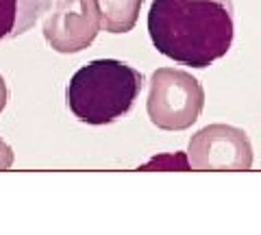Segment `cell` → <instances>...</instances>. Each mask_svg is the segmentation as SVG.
Returning <instances> with one entry per match:
<instances>
[{"label":"cell","mask_w":261,"mask_h":235,"mask_svg":"<svg viewBox=\"0 0 261 235\" xmlns=\"http://www.w3.org/2000/svg\"><path fill=\"white\" fill-rule=\"evenodd\" d=\"M233 13V0H152L148 33L163 57L207 68L231 50Z\"/></svg>","instance_id":"1"},{"label":"cell","mask_w":261,"mask_h":235,"mask_svg":"<svg viewBox=\"0 0 261 235\" xmlns=\"http://www.w3.org/2000/svg\"><path fill=\"white\" fill-rule=\"evenodd\" d=\"M202 107L205 90L190 72L174 68H159L152 72L146 111L157 128L185 131L200 118Z\"/></svg>","instance_id":"3"},{"label":"cell","mask_w":261,"mask_h":235,"mask_svg":"<svg viewBox=\"0 0 261 235\" xmlns=\"http://www.w3.org/2000/svg\"><path fill=\"white\" fill-rule=\"evenodd\" d=\"M140 70L118 59H94L70 79L65 100L79 122L111 124L133 109L142 92Z\"/></svg>","instance_id":"2"},{"label":"cell","mask_w":261,"mask_h":235,"mask_svg":"<svg viewBox=\"0 0 261 235\" xmlns=\"http://www.w3.org/2000/svg\"><path fill=\"white\" fill-rule=\"evenodd\" d=\"M48 7L50 0H0V42L29 33Z\"/></svg>","instance_id":"6"},{"label":"cell","mask_w":261,"mask_h":235,"mask_svg":"<svg viewBox=\"0 0 261 235\" xmlns=\"http://www.w3.org/2000/svg\"><path fill=\"white\" fill-rule=\"evenodd\" d=\"M100 29L96 0H50L42 31L55 53L74 55L92 46Z\"/></svg>","instance_id":"4"},{"label":"cell","mask_w":261,"mask_h":235,"mask_svg":"<svg viewBox=\"0 0 261 235\" xmlns=\"http://www.w3.org/2000/svg\"><path fill=\"white\" fill-rule=\"evenodd\" d=\"M144 0H96L100 27L107 33H128L135 29Z\"/></svg>","instance_id":"7"},{"label":"cell","mask_w":261,"mask_h":235,"mask_svg":"<svg viewBox=\"0 0 261 235\" xmlns=\"http://www.w3.org/2000/svg\"><path fill=\"white\" fill-rule=\"evenodd\" d=\"M7 102H9V87H7V83H5V79L0 76V113L5 111V107H7Z\"/></svg>","instance_id":"9"},{"label":"cell","mask_w":261,"mask_h":235,"mask_svg":"<svg viewBox=\"0 0 261 235\" xmlns=\"http://www.w3.org/2000/svg\"><path fill=\"white\" fill-rule=\"evenodd\" d=\"M13 159H15L13 148L0 137V170H9L13 166Z\"/></svg>","instance_id":"8"},{"label":"cell","mask_w":261,"mask_h":235,"mask_svg":"<svg viewBox=\"0 0 261 235\" xmlns=\"http://www.w3.org/2000/svg\"><path fill=\"white\" fill-rule=\"evenodd\" d=\"M192 170H250L252 144L244 128L231 124H209L192 135L187 146Z\"/></svg>","instance_id":"5"}]
</instances>
